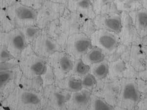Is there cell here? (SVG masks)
<instances>
[{"mask_svg":"<svg viewBox=\"0 0 147 110\" xmlns=\"http://www.w3.org/2000/svg\"><path fill=\"white\" fill-rule=\"evenodd\" d=\"M81 59L89 66L93 65L104 61L105 54L101 49L93 46Z\"/></svg>","mask_w":147,"mask_h":110,"instance_id":"ac0fdd59","label":"cell"},{"mask_svg":"<svg viewBox=\"0 0 147 110\" xmlns=\"http://www.w3.org/2000/svg\"><path fill=\"white\" fill-rule=\"evenodd\" d=\"M91 93L86 89H82L81 90L74 92L71 95L67 106L73 109H86L90 104Z\"/></svg>","mask_w":147,"mask_h":110,"instance_id":"9a60e30c","label":"cell"},{"mask_svg":"<svg viewBox=\"0 0 147 110\" xmlns=\"http://www.w3.org/2000/svg\"><path fill=\"white\" fill-rule=\"evenodd\" d=\"M141 93L136 84L132 80H125L122 83L119 99L121 106L125 109H132L138 103Z\"/></svg>","mask_w":147,"mask_h":110,"instance_id":"8fae6325","label":"cell"},{"mask_svg":"<svg viewBox=\"0 0 147 110\" xmlns=\"http://www.w3.org/2000/svg\"><path fill=\"white\" fill-rule=\"evenodd\" d=\"M82 80L83 88L89 90L94 88L97 84V79L90 72L84 76Z\"/></svg>","mask_w":147,"mask_h":110,"instance_id":"d4e9b609","label":"cell"},{"mask_svg":"<svg viewBox=\"0 0 147 110\" xmlns=\"http://www.w3.org/2000/svg\"><path fill=\"white\" fill-rule=\"evenodd\" d=\"M16 77L13 70H0V100L5 99L15 88Z\"/></svg>","mask_w":147,"mask_h":110,"instance_id":"5bb4252c","label":"cell"},{"mask_svg":"<svg viewBox=\"0 0 147 110\" xmlns=\"http://www.w3.org/2000/svg\"><path fill=\"white\" fill-rule=\"evenodd\" d=\"M90 66L85 63L82 59H77V61L74 63L73 72L75 75L80 77H83L90 72Z\"/></svg>","mask_w":147,"mask_h":110,"instance_id":"cb8c5ba5","label":"cell"},{"mask_svg":"<svg viewBox=\"0 0 147 110\" xmlns=\"http://www.w3.org/2000/svg\"><path fill=\"white\" fill-rule=\"evenodd\" d=\"M71 92L58 86L49 85L44 91V104L54 109H63L67 106Z\"/></svg>","mask_w":147,"mask_h":110,"instance_id":"ba28073f","label":"cell"},{"mask_svg":"<svg viewBox=\"0 0 147 110\" xmlns=\"http://www.w3.org/2000/svg\"><path fill=\"white\" fill-rule=\"evenodd\" d=\"M66 4L67 9L80 14L86 18L93 20L96 15L90 0H68Z\"/></svg>","mask_w":147,"mask_h":110,"instance_id":"4fadbf2b","label":"cell"},{"mask_svg":"<svg viewBox=\"0 0 147 110\" xmlns=\"http://www.w3.org/2000/svg\"><path fill=\"white\" fill-rule=\"evenodd\" d=\"M89 106L93 110H113V107L102 98L98 97H92Z\"/></svg>","mask_w":147,"mask_h":110,"instance_id":"7402d4cb","label":"cell"},{"mask_svg":"<svg viewBox=\"0 0 147 110\" xmlns=\"http://www.w3.org/2000/svg\"><path fill=\"white\" fill-rule=\"evenodd\" d=\"M15 58L5 46L0 44V64Z\"/></svg>","mask_w":147,"mask_h":110,"instance_id":"4316f807","label":"cell"},{"mask_svg":"<svg viewBox=\"0 0 147 110\" xmlns=\"http://www.w3.org/2000/svg\"><path fill=\"white\" fill-rule=\"evenodd\" d=\"M3 106L13 110H36L44 104L40 92L15 87L3 102Z\"/></svg>","mask_w":147,"mask_h":110,"instance_id":"6da1fadb","label":"cell"},{"mask_svg":"<svg viewBox=\"0 0 147 110\" xmlns=\"http://www.w3.org/2000/svg\"><path fill=\"white\" fill-rule=\"evenodd\" d=\"M44 58L28 52L24 53L19 58V68L21 73L28 78L40 77L45 72L48 63Z\"/></svg>","mask_w":147,"mask_h":110,"instance_id":"7a4b0ae2","label":"cell"},{"mask_svg":"<svg viewBox=\"0 0 147 110\" xmlns=\"http://www.w3.org/2000/svg\"><path fill=\"white\" fill-rule=\"evenodd\" d=\"M15 28L5 9H0V32H7Z\"/></svg>","mask_w":147,"mask_h":110,"instance_id":"44dd1931","label":"cell"},{"mask_svg":"<svg viewBox=\"0 0 147 110\" xmlns=\"http://www.w3.org/2000/svg\"><path fill=\"white\" fill-rule=\"evenodd\" d=\"M18 28L23 35L28 45L31 44L42 32V30L36 25Z\"/></svg>","mask_w":147,"mask_h":110,"instance_id":"d6986e66","label":"cell"},{"mask_svg":"<svg viewBox=\"0 0 147 110\" xmlns=\"http://www.w3.org/2000/svg\"><path fill=\"white\" fill-rule=\"evenodd\" d=\"M90 1L91 2H92V3H93L95 0H90Z\"/></svg>","mask_w":147,"mask_h":110,"instance_id":"4dcf8cb0","label":"cell"},{"mask_svg":"<svg viewBox=\"0 0 147 110\" xmlns=\"http://www.w3.org/2000/svg\"><path fill=\"white\" fill-rule=\"evenodd\" d=\"M90 38L92 46L99 48L104 53H112L119 44L118 34L104 30H96Z\"/></svg>","mask_w":147,"mask_h":110,"instance_id":"9c48e42d","label":"cell"},{"mask_svg":"<svg viewBox=\"0 0 147 110\" xmlns=\"http://www.w3.org/2000/svg\"><path fill=\"white\" fill-rule=\"evenodd\" d=\"M0 44L5 46L16 59L20 58L28 46L18 28L0 32Z\"/></svg>","mask_w":147,"mask_h":110,"instance_id":"277c9868","label":"cell"},{"mask_svg":"<svg viewBox=\"0 0 147 110\" xmlns=\"http://www.w3.org/2000/svg\"><path fill=\"white\" fill-rule=\"evenodd\" d=\"M114 1V0H95L92 4L96 15L100 13V10L103 7L113 3Z\"/></svg>","mask_w":147,"mask_h":110,"instance_id":"83f0119b","label":"cell"},{"mask_svg":"<svg viewBox=\"0 0 147 110\" xmlns=\"http://www.w3.org/2000/svg\"><path fill=\"white\" fill-rule=\"evenodd\" d=\"M92 66L90 71L96 78L101 80L107 77L109 74V64L107 62L104 61Z\"/></svg>","mask_w":147,"mask_h":110,"instance_id":"ffe728a7","label":"cell"},{"mask_svg":"<svg viewBox=\"0 0 147 110\" xmlns=\"http://www.w3.org/2000/svg\"><path fill=\"white\" fill-rule=\"evenodd\" d=\"M97 30H104L119 34L122 28V18L118 12L99 14L93 19Z\"/></svg>","mask_w":147,"mask_h":110,"instance_id":"7c38bea8","label":"cell"},{"mask_svg":"<svg viewBox=\"0 0 147 110\" xmlns=\"http://www.w3.org/2000/svg\"><path fill=\"white\" fill-rule=\"evenodd\" d=\"M48 65L56 79L59 80L69 76L73 70L74 62L73 58L66 52H55L48 58Z\"/></svg>","mask_w":147,"mask_h":110,"instance_id":"5b68a950","label":"cell"},{"mask_svg":"<svg viewBox=\"0 0 147 110\" xmlns=\"http://www.w3.org/2000/svg\"><path fill=\"white\" fill-rule=\"evenodd\" d=\"M65 5L46 1L37 10L36 25L41 30L50 22L59 18L65 10Z\"/></svg>","mask_w":147,"mask_h":110,"instance_id":"52a82bcc","label":"cell"},{"mask_svg":"<svg viewBox=\"0 0 147 110\" xmlns=\"http://www.w3.org/2000/svg\"><path fill=\"white\" fill-rule=\"evenodd\" d=\"M47 0H18L19 2L24 5H26L37 10L42 7Z\"/></svg>","mask_w":147,"mask_h":110,"instance_id":"484cf974","label":"cell"},{"mask_svg":"<svg viewBox=\"0 0 147 110\" xmlns=\"http://www.w3.org/2000/svg\"><path fill=\"white\" fill-rule=\"evenodd\" d=\"M57 86L71 93L78 92L83 89L82 79L76 75H69L59 80Z\"/></svg>","mask_w":147,"mask_h":110,"instance_id":"e0dca14e","label":"cell"},{"mask_svg":"<svg viewBox=\"0 0 147 110\" xmlns=\"http://www.w3.org/2000/svg\"><path fill=\"white\" fill-rule=\"evenodd\" d=\"M128 13L139 35L144 36L147 35V9L142 7Z\"/></svg>","mask_w":147,"mask_h":110,"instance_id":"2e32d148","label":"cell"},{"mask_svg":"<svg viewBox=\"0 0 147 110\" xmlns=\"http://www.w3.org/2000/svg\"><path fill=\"white\" fill-rule=\"evenodd\" d=\"M51 2L56 3H61V4H64L65 5L67 3L68 0H48Z\"/></svg>","mask_w":147,"mask_h":110,"instance_id":"f546056e","label":"cell"},{"mask_svg":"<svg viewBox=\"0 0 147 110\" xmlns=\"http://www.w3.org/2000/svg\"><path fill=\"white\" fill-rule=\"evenodd\" d=\"M15 28L36 25L37 10L18 1L5 9Z\"/></svg>","mask_w":147,"mask_h":110,"instance_id":"3957f363","label":"cell"},{"mask_svg":"<svg viewBox=\"0 0 147 110\" xmlns=\"http://www.w3.org/2000/svg\"><path fill=\"white\" fill-rule=\"evenodd\" d=\"M31 45L32 51L44 58H48L52 54L60 50L59 44L45 31H42Z\"/></svg>","mask_w":147,"mask_h":110,"instance_id":"30bf717a","label":"cell"},{"mask_svg":"<svg viewBox=\"0 0 147 110\" xmlns=\"http://www.w3.org/2000/svg\"><path fill=\"white\" fill-rule=\"evenodd\" d=\"M126 70L125 64L123 61L118 60L112 62L109 65V73L113 77H118L122 75Z\"/></svg>","mask_w":147,"mask_h":110,"instance_id":"603a6c76","label":"cell"},{"mask_svg":"<svg viewBox=\"0 0 147 110\" xmlns=\"http://www.w3.org/2000/svg\"><path fill=\"white\" fill-rule=\"evenodd\" d=\"M17 1L18 0H0V9H5Z\"/></svg>","mask_w":147,"mask_h":110,"instance_id":"f1b7e54d","label":"cell"},{"mask_svg":"<svg viewBox=\"0 0 147 110\" xmlns=\"http://www.w3.org/2000/svg\"><path fill=\"white\" fill-rule=\"evenodd\" d=\"M66 44V53L77 59L81 58L93 47L90 37L82 32L69 35Z\"/></svg>","mask_w":147,"mask_h":110,"instance_id":"8992f818","label":"cell"}]
</instances>
